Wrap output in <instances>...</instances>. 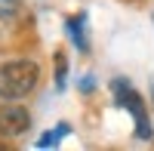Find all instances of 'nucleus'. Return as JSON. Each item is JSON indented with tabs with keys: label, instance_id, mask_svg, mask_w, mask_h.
<instances>
[{
	"label": "nucleus",
	"instance_id": "1",
	"mask_svg": "<svg viewBox=\"0 0 154 151\" xmlns=\"http://www.w3.org/2000/svg\"><path fill=\"white\" fill-rule=\"evenodd\" d=\"M37 83H40V65L34 59H16L0 65V99L3 102L31 96Z\"/></svg>",
	"mask_w": 154,
	"mask_h": 151
},
{
	"label": "nucleus",
	"instance_id": "6",
	"mask_svg": "<svg viewBox=\"0 0 154 151\" xmlns=\"http://www.w3.org/2000/svg\"><path fill=\"white\" fill-rule=\"evenodd\" d=\"M65 77H68V62H65L62 53H56V86L59 90L65 86Z\"/></svg>",
	"mask_w": 154,
	"mask_h": 151
},
{
	"label": "nucleus",
	"instance_id": "8",
	"mask_svg": "<svg viewBox=\"0 0 154 151\" xmlns=\"http://www.w3.org/2000/svg\"><path fill=\"white\" fill-rule=\"evenodd\" d=\"M16 3H19V0H0V6H6V9H12Z\"/></svg>",
	"mask_w": 154,
	"mask_h": 151
},
{
	"label": "nucleus",
	"instance_id": "7",
	"mask_svg": "<svg viewBox=\"0 0 154 151\" xmlns=\"http://www.w3.org/2000/svg\"><path fill=\"white\" fill-rule=\"evenodd\" d=\"M12 9H6V6H0V31H9L12 28Z\"/></svg>",
	"mask_w": 154,
	"mask_h": 151
},
{
	"label": "nucleus",
	"instance_id": "4",
	"mask_svg": "<svg viewBox=\"0 0 154 151\" xmlns=\"http://www.w3.org/2000/svg\"><path fill=\"white\" fill-rule=\"evenodd\" d=\"M86 16H74V19H68V37L80 46V49H86Z\"/></svg>",
	"mask_w": 154,
	"mask_h": 151
},
{
	"label": "nucleus",
	"instance_id": "2",
	"mask_svg": "<svg viewBox=\"0 0 154 151\" xmlns=\"http://www.w3.org/2000/svg\"><path fill=\"white\" fill-rule=\"evenodd\" d=\"M111 93H114V102H117L120 108H126L133 114V120H136V133H139V139H151V120H148V111H145V105H142V99H139V93L133 90L130 83H126L123 77H117L111 83Z\"/></svg>",
	"mask_w": 154,
	"mask_h": 151
},
{
	"label": "nucleus",
	"instance_id": "5",
	"mask_svg": "<svg viewBox=\"0 0 154 151\" xmlns=\"http://www.w3.org/2000/svg\"><path fill=\"white\" fill-rule=\"evenodd\" d=\"M65 133H68V123H59L56 133H46V136H40V139H37V148H49V145H56Z\"/></svg>",
	"mask_w": 154,
	"mask_h": 151
},
{
	"label": "nucleus",
	"instance_id": "3",
	"mask_svg": "<svg viewBox=\"0 0 154 151\" xmlns=\"http://www.w3.org/2000/svg\"><path fill=\"white\" fill-rule=\"evenodd\" d=\"M31 130V114L22 105H3L0 102V139H19Z\"/></svg>",
	"mask_w": 154,
	"mask_h": 151
}]
</instances>
